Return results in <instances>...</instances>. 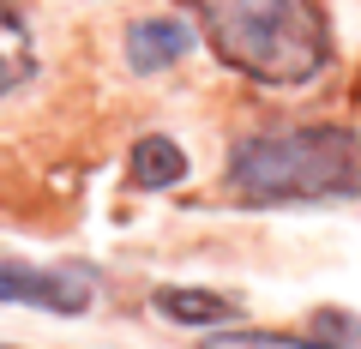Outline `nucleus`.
I'll return each mask as SVG.
<instances>
[{"label":"nucleus","mask_w":361,"mask_h":349,"mask_svg":"<svg viewBox=\"0 0 361 349\" xmlns=\"http://www.w3.org/2000/svg\"><path fill=\"white\" fill-rule=\"evenodd\" d=\"M180 6L193 13L211 54L253 85L277 91L313 85L331 61V30L313 0H180Z\"/></svg>","instance_id":"obj_1"},{"label":"nucleus","mask_w":361,"mask_h":349,"mask_svg":"<svg viewBox=\"0 0 361 349\" xmlns=\"http://www.w3.org/2000/svg\"><path fill=\"white\" fill-rule=\"evenodd\" d=\"M229 193L253 205L361 193V133L349 127H277L229 151Z\"/></svg>","instance_id":"obj_2"},{"label":"nucleus","mask_w":361,"mask_h":349,"mask_svg":"<svg viewBox=\"0 0 361 349\" xmlns=\"http://www.w3.org/2000/svg\"><path fill=\"white\" fill-rule=\"evenodd\" d=\"M0 301L6 307H37V313L78 319L97 301V277L85 265H30V259L0 253Z\"/></svg>","instance_id":"obj_3"},{"label":"nucleus","mask_w":361,"mask_h":349,"mask_svg":"<svg viewBox=\"0 0 361 349\" xmlns=\"http://www.w3.org/2000/svg\"><path fill=\"white\" fill-rule=\"evenodd\" d=\"M151 307L163 313L169 325H187V331H199V325H217V331H223V325L241 313V301L217 295V289H180V283H169V289L151 295Z\"/></svg>","instance_id":"obj_4"},{"label":"nucleus","mask_w":361,"mask_h":349,"mask_svg":"<svg viewBox=\"0 0 361 349\" xmlns=\"http://www.w3.org/2000/svg\"><path fill=\"white\" fill-rule=\"evenodd\" d=\"M187 49H193V30L180 25V18H139V25L127 30V61H133V73L175 66Z\"/></svg>","instance_id":"obj_5"},{"label":"nucleus","mask_w":361,"mask_h":349,"mask_svg":"<svg viewBox=\"0 0 361 349\" xmlns=\"http://www.w3.org/2000/svg\"><path fill=\"white\" fill-rule=\"evenodd\" d=\"M37 73V42H30V25L18 18L13 0H0V97H13L18 85H30Z\"/></svg>","instance_id":"obj_6"},{"label":"nucleus","mask_w":361,"mask_h":349,"mask_svg":"<svg viewBox=\"0 0 361 349\" xmlns=\"http://www.w3.org/2000/svg\"><path fill=\"white\" fill-rule=\"evenodd\" d=\"M127 175H133V187H145V193H157V187H175V181H187V151H180L175 139H163V133H151V139L133 145Z\"/></svg>","instance_id":"obj_7"},{"label":"nucleus","mask_w":361,"mask_h":349,"mask_svg":"<svg viewBox=\"0 0 361 349\" xmlns=\"http://www.w3.org/2000/svg\"><path fill=\"white\" fill-rule=\"evenodd\" d=\"M205 349H331L319 337H295V331H253V325H223V331L205 337Z\"/></svg>","instance_id":"obj_8"},{"label":"nucleus","mask_w":361,"mask_h":349,"mask_svg":"<svg viewBox=\"0 0 361 349\" xmlns=\"http://www.w3.org/2000/svg\"><path fill=\"white\" fill-rule=\"evenodd\" d=\"M313 337L331 349H361V313H343V307H319L313 313Z\"/></svg>","instance_id":"obj_9"},{"label":"nucleus","mask_w":361,"mask_h":349,"mask_svg":"<svg viewBox=\"0 0 361 349\" xmlns=\"http://www.w3.org/2000/svg\"><path fill=\"white\" fill-rule=\"evenodd\" d=\"M0 349H13V343H0Z\"/></svg>","instance_id":"obj_10"}]
</instances>
